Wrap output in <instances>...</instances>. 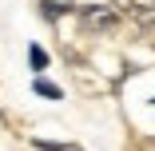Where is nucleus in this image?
I'll return each instance as SVG.
<instances>
[{"label": "nucleus", "mask_w": 155, "mask_h": 151, "mask_svg": "<svg viewBox=\"0 0 155 151\" xmlns=\"http://www.w3.org/2000/svg\"><path fill=\"white\" fill-rule=\"evenodd\" d=\"M84 32H111L119 24V8L115 4H91V8H76Z\"/></svg>", "instance_id": "f257e3e1"}, {"label": "nucleus", "mask_w": 155, "mask_h": 151, "mask_svg": "<svg viewBox=\"0 0 155 151\" xmlns=\"http://www.w3.org/2000/svg\"><path fill=\"white\" fill-rule=\"evenodd\" d=\"M119 8V16H135L139 24H151L155 20V0H111Z\"/></svg>", "instance_id": "f03ea898"}, {"label": "nucleus", "mask_w": 155, "mask_h": 151, "mask_svg": "<svg viewBox=\"0 0 155 151\" xmlns=\"http://www.w3.org/2000/svg\"><path fill=\"white\" fill-rule=\"evenodd\" d=\"M32 92H36L40 100H64V87L52 84L48 76H32Z\"/></svg>", "instance_id": "7ed1b4c3"}, {"label": "nucleus", "mask_w": 155, "mask_h": 151, "mask_svg": "<svg viewBox=\"0 0 155 151\" xmlns=\"http://www.w3.org/2000/svg\"><path fill=\"white\" fill-rule=\"evenodd\" d=\"M68 12H76V4H68V0H40V16L44 20H60V16H68Z\"/></svg>", "instance_id": "20e7f679"}, {"label": "nucleus", "mask_w": 155, "mask_h": 151, "mask_svg": "<svg viewBox=\"0 0 155 151\" xmlns=\"http://www.w3.org/2000/svg\"><path fill=\"white\" fill-rule=\"evenodd\" d=\"M28 64H32V72H36V76H44V72H48V64H52L48 48H40V44H28Z\"/></svg>", "instance_id": "39448f33"}, {"label": "nucleus", "mask_w": 155, "mask_h": 151, "mask_svg": "<svg viewBox=\"0 0 155 151\" xmlns=\"http://www.w3.org/2000/svg\"><path fill=\"white\" fill-rule=\"evenodd\" d=\"M36 151H84L80 143H56V139H32Z\"/></svg>", "instance_id": "423d86ee"}, {"label": "nucleus", "mask_w": 155, "mask_h": 151, "mask_svg": "<svg viewBox=\"0 0 155 151\" xmlns=\"http://www.w3.org/2000/svg\"><path fill=\"white\" fill-rule=\"evenodd\" d=\"M151 103H155V100H151Z\"/></svg>", "instance_id": "0eeeda50"}]
</instances>
